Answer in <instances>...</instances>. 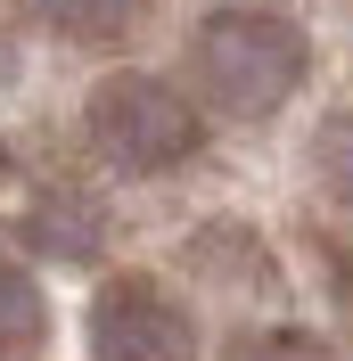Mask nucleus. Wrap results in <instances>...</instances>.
<instances>
[{
	"mask_svg": "<svg viewBox=\"0 0 353 361\" xmlns=\"http://www.w3.org/2000/svg\"><path fill=\"white\" fill-rule=\"evenodd\" d=\"M312 49L304 33L280 17V8H214V17L189 33V82L214 115L230 123H263L296 99Z\"/></svg>",
	"mask_w": 353,
	"mask_h": 361,
	"instance_id": "nucleus-1",
	"label": "nucleus"
},
{
	"mask_svg": "<svg viewBox=\"0 0 353 361\" xmlns=\"http://www.w3.org/2000/svg\"><path fill=\"white\" fill-rule=\"evenodd\" d=\"M83 132L115 173L148 180V173H173V164L198 157L205 123L173 82H156V74H107L90 90V107H83Z\"/></svg>",
	"mask_w": 353,
	"mask_h": 361,
	"instance_id": "nucleus-2",
	"label": "nucleus"
},
{
	"mask_svg": "<svg viewBox=\"0 0 353 361\" xmlns=\"http://www.w3.org/2000/svg\"><path fill=\"white\" fill-rule=\"evenodd\" d=\"M90 353L99 361H189V312L156 279H107L90 295Z\"/></svg>",
	"mask_w": 353,
	"mask_h": 361,
	"instance_id": "nucleus-3",
	"label": "nucleus"
},
{
	"mask_svg": "<svg viewBox=\"0 0 353 361\" xmlns=\"http://www.w3.org/2000/svg\"><path fill=\"white\" fill-rule=\"evenodd\" d=\"M49 33H66V42H124L140 17H148V0H25Z\"/></svg>",
	"mask_w": 353,
	"mask_h": 361,
	"instance_id": "nucleus-4",
	"label": "nucleus"
},
{
	"mask_svg": "<svg viewBox=\"0 0 353 361\" xmlns=\"http://www.w3.org/2000/svg\"><path fill=\"white\" fill-rule=\"evenodd\" d=\"M42 337H49V304L33 288V271L0 263V353H33Z\"/></svg>",
	"mask_w": 353,
	"mask_h": 361,
	"instance_id": "nucleus-5",
	"label": "nucleus"
},
{
	"mask_svg": "<svg viewBox=\"0 0 353 361\" xmlns=\"http://www.w3.org/2000/svg\"><path fill=\"white\" fill-rule=\"evenodd\" d=\"M312 173H321V189L353 214V107L321 123V140H312Z\"/></svg>",
	"mask_w": 353,
	"mask_h": 361,
	"instance_id": "nucleus-6",
	"label": "nucleus"
},
{
	"mask_svg": "<svg viewBox=\"0 0 353 361\" xmlns=\"http://www.w3.org/2000/svg\"><path fill=\"white\" fill-rule=\"evenodd\" d=\"M222 361H337V353L304 329H246V337H230Z\"/></svg>",
	"mask_w": 353,
	"mask_h": 361,
	"instance_id": "nucleus-7",
	"label": "nucleus"
},
{
	"mask_svg": "<svg viewBox=\"0 0 353 361\" xmlns=\"http://www.w3.org/2000/svg\"><path fill=\"white\" fill-rule=\"evenodd\" d=\"M337 312H345V329H353V255H337Z\"/></svg>",
	"mask_w": 353,
	"mask_h": 361,
	"instance_id": "nucleus-8",
	"label": "nucleus"
}]
</instances>
